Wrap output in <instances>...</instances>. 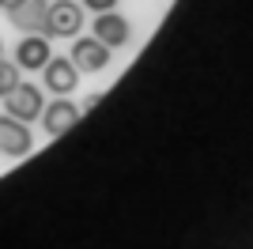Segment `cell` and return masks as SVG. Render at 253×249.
<instances>
[{
    "label": "cell",
    "mask_w": 253,
    "mask_h": 249,
    "mask_svg": "<svg viewBox=\"0 0 253 249\" xmlns=\"http://www.w3.org/2000/svg\"><path fill=\"white\" fill-rule=\"evenodd\" d=\"M80 117H84V114H80V106H76L68 94H57L49 106H42V117H38V121H42L45 136H53V140H57V136L72 132L76 124H80Z\"/></svg>",
    "instance_id": "277c9868"
},
{
    "label": "cell",
    "mask_w": 253,
    "mask_h": 249,
    "mask_svg": "<svg viewBox=\"0 0 253 249\" xmlns=\"http://www.w3.org/2000/svg\"><path fill=\"white\" fill-rule=\"evenodd\" d=\"M80 4H84V11H114L117 8V0H80Z\"/></svg>",
    "instance_id": "8fae6325"
},
{
    "label": "cell",
    "mask_w": 253,
    "mask_h": 249,
    "mask_svg": "<svg viewBox=\"0 0 253 249\" xmlns=\"http://www.w3.org/2000/svg\"><path fill=\"white\" fill-rule=\"evenodd\" d=\"M91 34L102 42L106 49H125L128 42H132V23L121 15V11H98L95 23H91Z\"/></svg>",
    "instance_id": "5b68a950"
},
{
    "label": "cell",
    "mask_w": 253,
    "mask_h": 249,
    "mask_svg": "<svg viewBox=\"0 0 253 249\" xmlns=\"http://www.w3.org/2000/svg\"><path fill=\"white\" fill-rule=\"evenodd\" d=\"M15 4H23V0H0V11H11Z\"/></svg>",
    "instance_id": "4fadbf2b"
},
{
    "label": "cell",
    "mask_w": 253,
    "mask_h": 249,
    "mask_svg": "<svg viewBox=\"0 0 253 249\" xmlns=\"http://www.w3.org/2000/svg\"><path fill=\"white\" fill-rule=\"evenodd\" d=\"M34 151V132L27 121H15V117L0 114V155L8 159H23Z\"/></svg>",
    "instance_id": "8992f818"
},
{
    "label": "cell",
    "mask_w": 253,
    "mask_h": 249,
    "mask_svg": "<svg viewBox=\"0 0 253 249\" xmlns=\"http://www.w3.org/2000/svg\"><path fill=\"white\" fill-rule=\"evenodd\" d=\"M49 38L45 34H23L15 42V64H19L23 72H42V64L49 61Z\"/></svg>",
    "instance_id": "ba28073f"
},
{
    "label": "cell",
    "mask_w": 253,
    "mask_h": 249,
    "mask_svg": "<svg viewBox=\"0 0 253 249\" xmlns=\"http://www.w3.org/2000/svg\"><path fill=\"white\" fill-rule=\"evenodd\" d=\"M42 87H49V94H72L80 87V68L68 57H49L42 64Z\"/></svg>",
    "instance_id": "52a82bcc"
},
{
    "label": "cell",
    "mask_w": 253,
    "mask_h": 249,
    "mask_svg": "<svg viewBox=\"0 0 253 249\" xmlns=\"http://www.w3.org/2000/svg\"><path fill=\"white\" fill-rule=\"evenodd\" d=\"M0 102H4V114H8V117L31 124V121H38V117H42L45 94H42V87H34V83H23V80H19L8 94H4V98H0Z\"/></svg>",
    "instance_id": "7a4b0ae2"
},
{
    "label": "cell",
    "mask_w": 253,
    "mask_h": 249,
    "mask_svg": "<svg viewBox=\"0 0 253 249\" xmlns=\"http://www.w3.org/2000/svg\"><path fill=\"white\" fill-rule=\"evenodd\" d=\"M110 53L114 49H106L95 34H76L72 49H68V61L80 68V76L84 72H102V68H110Z\"/></svg>",
    "instance_id": "3957f363"
},
{
    "label": "cell",
    "mask_w": 253,
    "mask_h": 249,
    "mask_svg": "<svg viewBox=\"0 0 253 249\" xmlns=\"http://www.w3.org/2000/svg\"><path fill=\"white\" fill-rule=\"evenodd\" d=\"M45 11H49V0H23L8 11V19L23 34H45Z\"/></svg>",
    "instance_id": "9c48e42d"
},
{
    "label": "cell",
    "mask_w": 253,
    "mask_h": 249,
    "mask_svg": "<svg viewBox=\"0 0 253 249\" xmlns=\"http://www.w3.org/2000/svg\"><path fill=\"white\" fill-rule=\"evenodd\" d=\"M84 4L76 0H49L45 11V38H76L84 31Z\"/></svg>",
    "instance_id": "6da1fadb"
},
{
    "label": "cell",
    "mask_w": 253,
    "mask_h": 249,
    "mask_svg": "<svg viewBox=\"0 0 253 249\" xmlns=\"http://www.w3.org/2000/svg\"><path fill=\"white\" fill-rule=\"evenodd\" d=\"M98 102H102V94H87V98H84V106H80V114H87V110H95Z\"/></svg>",
    "instance_id": "7c38bea8"
},
{
    "label": "cell",
    "mask_w": 253,
    "mask_h": 249,
    "mask_svg": "<svg viewBox=\"0 0 253 249\" xmlns=\"http://www.w3.org/2000/svg\"><path fill=\"white\" fill-rule=\"evenodd\" d=\"M15 83H19V64H15V61H4V57H0V98H4V94H8Z\"/></svg>",
    "instance_id": "30bf717a"
},
{
    "label": "cell",
    "mask_w": 253,
    "mask_h": 249,
    "mask_svg": "<svg viewBox=\"0 0 253 249\" xmlns=\"http://www.w3.org/2000/svg\"><path fill=\"white\" fill-rule=\"evenodd\" d=\"M0 57H4V42H0Z\"/></svg>",
    "instance_id": "5bb4252c"
}]
</instances>
